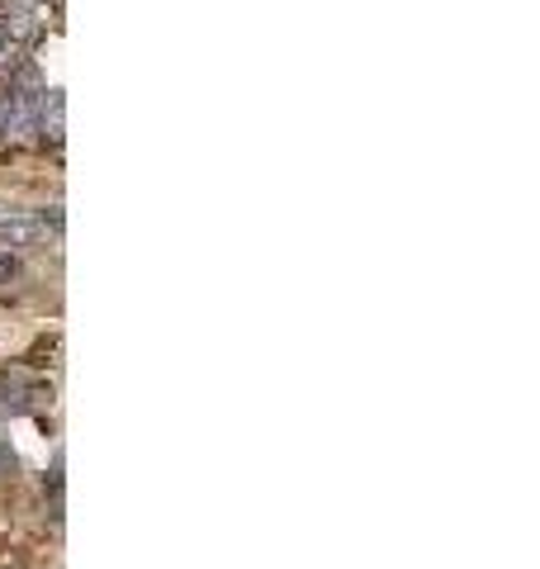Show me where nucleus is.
I'll use <instances>...</instances> for the list:
<instances>
[{
    "mask_svg": "<svg viewBox=\"0 0 540 569\" xmlns=\"http://www.w3.org/2000/svg\"><path fill=\"white\" fill-rule=\"evenodd\" d=\"M43 33V6L39 0H0V39L10 48H24Z\"/></svg>",
    "mask_w": 540,
    "mask_h": 569,
    "instance_id": "obj_1",
    "label": "nucleus"
},
{
    "mask_svg": "<svg viewBox=\"0 0 540 569\" xmlns=\"http://www.w3.org/2000/svg\"><path fill=\"white\" fill-rule=\"evenodd\" d=\"M48 233V219L39 213H10V219H0V247H33L43 242Z\"/></svg>",
    "mask_w": 540,
    "mask_h": 569,
    "instance_id": "obj_2",
    "label": "nucleus"
},
{
    "mask_svg": "<svg viewBox=\"0 0 540 569\" xmlns=\"http://www.w3.org/2000/svg\"><path fill=\"white\" fill-rule=\"evenodd\" d=\"M33 129H39L48 142H62V133H67V100H62V91H43Z\"/></svg>",
    "mask_w": 540,
    "mask_h": 569,
    "instance_id": "obj_3",
    "label": "nucleus"
},
{
    "mask_svg": "<svg viewBox=\"0 0 540 569\" xmlns=\"http://www.w3.org/2000/svg\"><path fill=\"white\" fill-rule=\"evenodd\" d=\"M6 470H14V451L0 441V475H6Z\"/></svg>",
    "mask_w": 540,
    "mask_h": 569,
    "instance_id": "obj_5",
    "label": "nucleus"
},
{
    "mask_svg": "<svg viewBox=\"0 0 540 569\" xmlns=\"http://www.w3.org/2000/svg\"><path fill=\"white\" fill-rule=\"evenodd\" d=\"M14 52H20V48H10L6 39H0V71H14V62H20Z\"/></svg>",
    "mask_w": 540,
    "mask_h": 569,
    "instance_id": "obj_4",
    "label": "nucleus"
}]
</instances>
